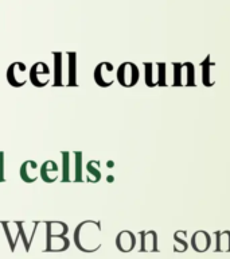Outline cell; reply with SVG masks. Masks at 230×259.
Returning <instances> with one entry per match:
<instances>
[{
  "mask_svg": "<svg viewBox=\"0 0 230 259\" xmlns=\"http://www.w3.org/2000/svg\"><path fill=\"white\" fill-rule=\"evenodd\" d=\"M101 234L100 222H93V220H86L78 224V227L74 231V243L77 247L84 252H93L98 250L100 243L96 242V239Z\"/></svg>",
  "mask_w": 230,
  "mask_h": 259,
  "instance_id": "6da1fadb",
  "label": "cell"
},
{
  "mask_svg": "<svg viewBox=\"0 0 230 259\" xmlns=\"http://www.w3.org/2000/svg\"><path fill=\"white\" fill-rule=\"evenodd\" d=\"M6 77H7L8 84L11 85V87H14V88L24 87L28 80L27 66H26L24 62H20V61L12 62V64L7 68Z\"/></svg>",
  "mask_w": 230,
  "mask_h": 259,
  "instance_id": "7a4b0ae2",
  "label": "cell"
},
{
  "mask_svg": "<svg viewBox=\"0 0 230 259\" xmlns=\"http://www.w3.org/2000/svg\"><path fill=\"white\" fill-rule=\"evenodd\" d=\"M28 80L36 88H43L50 82V68L46 62H35L28 72Z\"/></svg>",
  "mask_w": 230,
  "mask_h": 259,
  "instance_id": "3957f363",
  "label": "cell"
},
{
  "mask_svg": "<svg viewBox=\"0 0 230 259\" xmlns=\"http://www.w3.org/2000/svg\"><path fill=\"white\" fill-rule=\"evenodd\" d=\"M137 80H139V69L132 62H124L117 69V81L125 88L133 87Z\"/></svg>",
  "mask_w": 230,
  "mask_h": 259,
  "instance_id": "277c9868",
  "label": "cell"
},
{
  "mask_svg": "<svg viewBox=\"0 0 230 259\" xmlns=\"http://www.w3.org/2000/svg\"><path fill=\"white\" fill-rule=\"evenodd\" d=\"M113 72H114V68L110 62H101L96 66L94 69V81L98 87H102V88H108L114 82V76H113Z\"/></svg>",
  "mask_w": 230,
  "mask_h": 259,
  "instance_id": "5b68a950",
  "label": "cell"
},
{
  "mask_svg": "<svg viewBox=\"0 0 230 259\" xmlns=\"http://www.w3.org/2000/svg\"><path fill=\"white\" fill-rule=\"evenodd\" d=\"M19 176L27 184L35 182L39 178V166H38L35 161H31V159L24 161L22 166H20Z\"/></svg>",
  "mask_w": 230,
  "mask_h": 259,
  "instance_id": "8992f818",
  "label": "cell"
},
{
  "mask_svg": "<svg viewBox=\"0 0 230 259\" xmlns=\"http://www.w3.org/2000/svg\"><path fill=\"white\" fill-rule=\"evenodd\" d=\"M58 177H60V167L56 165V162L51 159L43 162V165L39 167V178H42L47 184H52L58 180Z\"/></svg>",
  "mask_w": 230,
  "mask_h": 259,
  "instance_id": "52a82bcc",
  "label": "cell"
},
{
  "mask_svg": "<svg viewBox=\"0 0 230 259\" xmlns=\"http://www.w3.org/2000/svg\"><path fill=\"white\" fill-rule=\"evenodd\" d=\"M135 243H136L135 235L132 232H129V231H123V232L117 235L116 246L123 252H128V251L132 250L135 247Z\"/></svg>",
  "mask_w": 230,
  "mask_h": 259,
  "instance_id": "ba28073f",
  "label": "cell"
},
{
  "mask_svg": "<svg viewBox=\"0 0 230 259\" xmlns=\"http://www.w3.org/2000/svg\"><path fill=\"white\" fill-rule=\"evenodd\" d=\"M69 239L64 235H47V251H64L69 248Z\"/></svg>",
  "mask_w": 230,
  "mask_h": 259,
  "instance_id": "9c48e42d",
  "label": "cell"
},
{
  "mask_svg": "<svg viewBox=\"0 0 230 259\" xmlns=\"http://www.w3.org/2000/svg\"><path fill=\"white\" fill-rule=\"evenodd\" d=\"M100 162L98 161H89L85 166V170L88 171V176L85 178L86 182H98L101 180V171L98 169Z\"/></svg>",
  "mask_w": 230,
  "mask_h": 259,
  "instance_id": "30bf717a",
  "label": "cell"
},
{
  "mask_svg": "<svg viewBox=\"0 0 230 259\" xmlns=\"http://www.w3.org/2000/svg\"><path fill=\"white\" fill-rule=\"evenodd\" d=\"M193 244L194 250L195 251H206L209 248L210 246V238L209 235L206 234V232H197V234L193 236Z\"/></svg>",
  "mask_w": 230,
  "mask_h": 259,
  "instance_id": "8fae6325",
  "label": "cell"
},
{
  "mask_svg": "<svg viewBox=\"0 0 230 259\" xmlns=\"http://www.w3.org/2000/svg\"><path fill=\"white\" fill-rule=\"evenodd\" d=\"M69 60V81L68 87H77V54L76 53H68Z\"/></svg>",
  "mask_w": 230,
  "mask_h": 259,
  "instance_id": "7c38bea8",
  "label": "cell"
},
{
  "mask_svg": "<svg viewBox=\"0 0 230 259\" xmlns=\"http://www.w3.org/2000/svg\"><path fill=\"white\" fill-rule=\"evenodd\" d=\"M73 155H74V178H73V181H85V178L82 177V167H84L82 153H81V151H77V153H74Z\"/></svg>",
  "mask_w": 230,
  "mask_h": 259,
  "instance_id": "4fadbf2b",
  "label": "cell"
},
{
  "mask_svg": "<svg viewBox=\"0 0 230 259\" xmlns=\"http://www.w3.org/2000/svg\"><path fill=\"white\" fill-rule=\"evenodd\" d=\"M61 155H62V161H64V163H62V178H61V181H72V178H70V157H72V153L62 151Z\"/></svg>",
  "mask_w": 230,
  "mask_h": 259,
  "instance_id": "5bb4252c",
  "label": "cell"
},
{
  "mask_svg": "<svg viewBox=\"0 0 230 259\" xmlns=\"http://www.w3.org/2000/svg\"><path fill=\"white\" fill-rule=\"evenodd\" d=\"M144 251L156 250V235L155 232H147L143 234V248Z\"/></svg>",
  "mask_w": 230,
  "mask_h": 259,
  "instance_id": "9a60e30c",
  "label": "cell"
},
{
  "mask_svg": "<svg viewBox=\"0 0 230 259\" xmlns=\"http://www.w3.org/2000/svg\"><path fill=\"white\" fill-rule=\"evenodd\" d=\"M54 62L56 64V72H55V81H54V85L55 87H61L64 85L62 82V53H54Z\"/></svg>",
  "mask_w": 230,
  "mask_h": 259,
  "instance_id": "2e32d148",
  "label": "cell"
},
{
  "mask_svg": "<svg viewBox=\"0 0 230 259\" xmlns=\"http://www.w3.org/2000/svg\"><path fill=\"white\" fill-rule=\"evenodd\" d=\"M229 232H223L218 239V250H230V238H226Z\"/></svg>",
  "mask_w": 230,
  "mask_h": 259,
  "instance_id": "e0dca14e",
  "label": "cell"
},
{
  "mask_svg": "<svg viewBox=\"0 0 230 259\" xmlns=\"http://www.w3.org/2000/svg\"><path fill=\"white\" fill-rule=\"evenodd\" d=\"M2 226L4 227V231H6V235L8 236V240H10V244H11L12 250H14V247H15V239L12 238V234H11V227H10V223L8 222H3L2 223Z\"/></svg>",
  "mask_w": 230,
  "mask_h": 259,
  "instance_id": "ac0fdd59",
  "label": "cell"
},
{
  "mask_svg": "<svg viewBox=\"0 0 230 259\" xmlns=\"http://www.w3.org/2000/svg\"><path fill=\"white\" fill-rule=\"evenodd\" d=\"M6 181L4 177V153L0 151V182Z\"/></svg>",
  "mask_w": 230,
  "mask_h": 259,
  "instance_id": "d6986e66",
  "label": "cell"
}]
</instances>
